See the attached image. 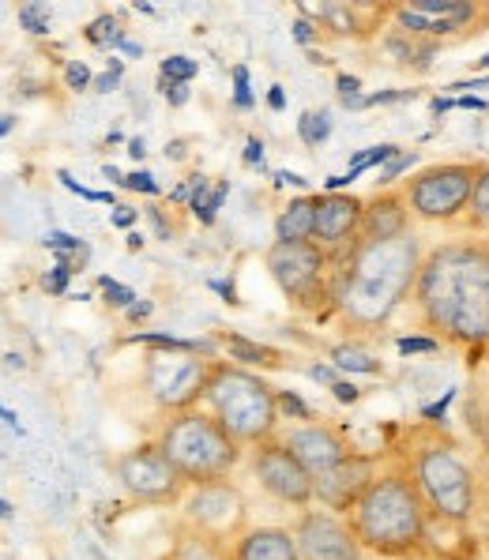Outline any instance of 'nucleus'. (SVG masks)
<instances>
[{"mask_svg": "<svg viewBox=\"0 0 489 560\" xmlns=\"http://www.w3.org/2000/svg\"><path fill=\"white\" fill-rule=\"evenodd\" d=\"M418 308L426 324L456 342L489 339V253L449 245L433 253L418 275Z\"/></svg>", "mask_w": 489, "mask_h": 560, "instance_id": "f257e3e1", "label": "nucleus"}, {"mask_svg": "<svg viewBox=\"0 0 489 560\" xmlns=\"http://www.w3.org/2000/svg\"><path fill=\"white\" fill-rule=\"evenodd\" d=\"M418 275H422V260H418L415 237L362 241L339 282V308L354 324H384L407 298V290L418 287Z\"/></svg>", "mask_w": 489, "mask_h": 560, "instance_id": "f03ea898", "label": "nucleus"}, {"mask_svg": "<svg viewBox=\"0 0 489 560\" xmlns=\"http://www.w3.org/2000/svg\"><path fill=\"white\" fill-rule=\"evenodd\" d=\"M426 501L415 481L399 474H384L365 489V497L350 512V530L358 534L362 549L381 557H403L422 546L426 538Z\"/></svg>", "mask_w": 489, "mask_h": 560, "instance_id": "7ed1b4c3", "label": "nucleus"}, {"mask_svg": "<svg viewBox=\"0 0 489 560\" xmlns=\"http://www.w3.org/2000/svg\"><path fill=\"white\" fill-rule=\"evenodd\" d=\"M237 444L226 429L214 418L200 410H185L162 429L159 436V452L170 459V467L182 474L193 486H211V481H222L237 463Z\"/></svg>", "mask_w": 489, "mask_h": 560, "instance_id": "20e7f679", "label": "nucleus"}, {"mask_svg": "<svg viewBox=\"0 0 489 560\" xmlns=\"http://www.w3.org/2000/svg\"><path fill=\"white\" fill-rule=\"evenodd\" d=\"M203 399L211 407V418L237 444H268L271 429L279 421V395L260 376L222 365L214 369V381Z\"/></svg>", "mask_w": 489, "mask_h": 560, "instance_id": "39448f33", "label": "nucleus"}, {"mask_svg": "<svg viewBox=\"0 0 489 560\" xmlns=\"http://www.w3.org/2000/svg\"><path fill=\"white\" fill-rule=\"evenodd\" d=\"M415 486L426 508L449 523H467L475 515V474L452 447L429 444L415 459Z\"/></svg>", "mask_w": 489, "mask_h": 560, "instance_id": "423d86ee", "label": "nucleus"}, {"mask_svg": "<svg viewBox=\"0 0 489 560\" xmlns=\"http://www.w3.org/2000/svg\"><path fill=\"white\" fill-rule=\"evenodd\" d=\"M214 369L196 358V350H159L148 358V392L159 407L185 410L208 395Z\"/></svg>", "mask_w": 489, "mask_h": 560, "instance_id": "0eeeda50", "label": "nucleus"}, {"mask_svg": "<svg viewBox=\"0 0 489 560\" xmlns=\"http://www.w3.org/2000/svg\"><path fill=\"white\" fill-rule=\"evenodd\" d=\"M117 481L125 486L128 497L143 504H170L182 497V486L185 478L170 467V459L154 447H136L117 459Z\"/></svg>", "mask_w": 489, "mask_h": 560, "instance_id": "6e6552de", "label": "nucleus"}, {"mask_svg": "<svg viewBox=\"0 0 489 560\" xmlns=\"http://www.w3.org/2000/svg\"><path fill=\"white\" fill-rule=\"evenodd\" d=\"M478 185V174L470 166H436L426 170L422 177L410 185V207L422 219H452L470 203Z\"/></svg>", "mask_w": 489, "mask_h": 560, "instance_id": "1a4fd4ad", "label": "nucleus"}, {"mask_svg": "<svg viewBox=\"0 0 489 560\" xmlns=\"http://www.w3.org/2000/svg\"><path fill=\"white\" fill-rule=\"evenodd\" d=\"M253 474L276 501L302 508L316 497V481L302 463L290 455L287 444H256L253 452Z\"/></svg>", "mask_w": 489, "mask_h": 560, "instance_id": "9d476101", "label": "nucleus"}, {"mask_svg": "<svg viewBox=\"0 0 489 560\" xmlns=\"http://www.w3.org/2000/svg\"><path fill=\"white\" fill-rule=\"evenodd\" d=\"M302 560H362V541L331 512H305L294 527Z\"/></svg>", "mask_w": 489, "mask_h": 560, "instance_id": "9b49d317", "label": "nucleus"}, {"mask_svg": "<svg viewBox=\"0 0 489 560\" xmlns=\"http://www.w3.org/2000/svg\"><path fill=\"white\" fill-rule=\"evenodd\" d=\"M268 271L282 287V294L308 305L324 279V253L313 241L308 245H282V241H276L268 248Z\"/></svg>", "mask_w": 489, "mask_h": 560, "instance_id": "f8f14e48", "label": "nucleus"}, {"mask_svg": "<svg viewBox=\"0 0 489 560\" xmlns=\"http://www.w3.org/2000/svg\"><path fill=\"white\" fill-rule=\"evenodd\" d=\"M316 481V501L324 508H331V512H354L358 501L365 497V489L373 486V463L365 459V455H350V459H342L339 467H331L328 474H321Z\"/></svg>", "mask_w": 489, "mask_h": 560, "instance_id": "ddd939ff", "label": "nucleus"}, {"mask_svg": "<svg viewBox=\"0 0 489 560\" xmlns=\"http://www.w3.org/2000/svg\"><path fill=\"white\" fill-rule=\"evenodd\" d=\"M185 512L200 530L222 534L245 515V501L230 481H211V486H196V493L188 497Z\"/></svg>", "mask_w": 489, "mask_h": 560, "instance_id": "4468645a", "label": "nucleus"}, {"mask_svg": "<svg viewBox=\"0 0 489 560\" xmlns=\"http://www.w3.org/2000/svg\"><path fill=\"white\" fill-rule=\"evenodd\" d=\"M282 444L290 447V455H294L313 478H321V474H328L331 467H339L342 459L354 455L347 444H342V436L336 429H328V425H302V429H294Z\"/></svg>", "mask_w": 489, "mask_h": 560, "instance_id": "2eb2a0df", "label": "nucleus"}, {"mask_svg": "<svg viewBox=\"0 0 489 560\" xmlns=\"http://www.w3.org/2000/svg\"><path fill=\"white\" fill-rule=\"evenodd\" d=\"M365 207L354 196H339L328 192L316 200V241L321 245H342L358 226H362Z\"/></svg>", "mask_w": 489, "mask_h": 560, "instance_id": "dca6fc26", "label": "nucleus"}, {"mask_svg": "<svg viewBox=\"0 0 489 560\" xmlns=\"http://www.w3.org/2000/svg\"><path fill=\"white\" fill-rule=\"evenodd\" d=\"M234 560H302V553H298V541L290 530L256 527L242 534V541L234 546Z\"/></svg>", "mask_w": 489, "mask_h": 560, "instance_id": "f3484780", "label": "nucleus"}, {"mask_svg": "<svg viewBox=\"0 0 489 560\" xmlns=\"http://www.w3.org/2000/svg\"><path fill=\"white\" fill-rule=\"evenodd\" d=\"M362 226H365V241H392L403 237V226H407V211H403L399 196H381L365 207L362 214Z\"/></svg>", "mask_w": 489, "mask_h": 560, "instance_id": "a211bd4d", "label": "nucleus"}, {"mask_svg": "<svg viewBox=\"0 0 489 560\" xmlns=\"http://www.w3.org/2000/svg\"><path fill=\"white\" fill-rule=\"evenodd\" d=\"M276 237L282 245H308L316 241V200H294L276 219Z\"/></svg>", "mask_w": 489, "mask_h": 560, "instance_id": "6ab92c4d", "label": "nucleus"}, {"mask_svg": "<svg viewBox=\"0 0 489 560\" xmlns=\"http://www.w3.org/2000/svg\"><path fill=\"white\" fill-rule=\"evenodd\" d=\"M399 154V148H392V143H381V148H369L362 154H354V162H350V170L342 174V188L350 185V180H358V174H365L369 166H388L392 159Z\"/></svg>", "mask_w": 489, "mask_h": 560, "instance_id": "aec40b11", "label": "nucleus"}, {"mask_svg": "<svg viewBox=\"0 0 489 560\" xmlns=\"http://www.w3.org/2000/svg\"><path fill=\"white\" fill-rule=\"evenodd\" d=\"M331 361L342 369V373H381V361H376L373 354H365V350L358 347H336L331 350Z\"/></svg>", "mask_w": 489, "mask_h": 560, "instance_id": "412c9836", "label": "nucleus"}, {"mask_svg": "<svg viewBox=\"0 0 489 560\" xmlns=\"http://www.w3.org/2000/svg\"><path fill=\"white\" fill-rule=\"evenodd\" d=\"M226 350H230V358H234V361H260V365H279L271 350L256 347V342L237 339V335H234V339H226Z\"/></svg>", "mask_w": 489, "mask_h": 560, "instance_id": "4be33fe9", "label": "nucleus"}, {"mask_svg": "<svg viewBox=\"0 0 489 560\" xmlns=\"http://www.w3.org/2000/svg\"><path fill=\"white\" fill-rule=\"evenodd\" d=\"M298 132H302V140L308 143V148H316V143L328 140L331 120H328V114H305L302 120H298Z\"/></svg>", "mask_w": 489, "mask_h": 560, "instance_id": "5701e85b", "label": "nucleus"}, {"mask_svg": "<svg viewBox=\"0 0 489 560\" xmlns=\"http://www.w3.org/2000/svg\"><path fill=\"white\" fill-rule=\"evenodd\" d=\"M196 72H200V65H196V60H188V57L162 60V80H166V83H188Z\"/></svg>", "mask_w": 489, "mask_h": 560, "instance_id": "b1692460", "label": "nucleus"}, {"mask_svg": "<svg viewBox=\"0 0 489 560\" xmlns=\"http://www.w3.org/2000/svg\"><path fill=\"white\" fill-rule=\"evenodd\" d=\"M470 214H475V222L489 226V170H482V174H478L475 196H470Z\"/></svg>", "mask_w": 489, "mask_h": 560, "instance_id": "393cba45", "label": "nucleus"}, {"mask_svg": "<svg viewBox=\"0 0 489 560\" xmlns=\"http://www.w3.org/2000/svg\"><path fill=\"white\" fill-rule=\"evenodd\" d=\"M117 23L109 20V15H102V20H94L91 23V31H88V38L94 42V46H121V31H114Z\"/></svg>", "mask_w": 489, "mask_h": 560, "instance_id": "a878e982", "label": "nucleus"}, {"mask_svg": "<svg viewBox=\"0 0 489 560\" xmlns=\"http://www.w3.org/2000/svg\"><path fill=\"white\" fill-rule=\"evenodd\" d=\"M20 23L31 34H49V12L42 4H23L20 8Z\"/></svg>", "mask_w": 489, "mask_h": 560, "instance_id": "bb28decb", "label": "nucleus"}, {"mask_svg": "<svg viewBox=\"0 0 489 560\" xmlns=\"http://www.w3.org/2000/svg\"><path fill=\"white\" fill-rule=\"evenodd\" d=\"M226 192H230V185H219V188H214V192L203 196V200L193 207L196 219H200V222H211V219H214V211H219L222 200H226Z\"/></svg>", "mask_w": 489, "mask_h": 560, "instance_id": "cd10ccee", "label": "nucleus"}, {"mask_svg": "<svg viewBox=\"0 0 489 560\" xmlns=\"http://www.w3.org/2000/svg\"><path fill=\"white\" fill-rule=\"evenodd\" d=\"M98 287H102V294L109 298V305H117V308H132V301L136 294L128 287H121V282H114V279H98Z\"/></svg>", "mask_w": 489, "mask_h": 560, "instance_id": "c85d7f7f", "label": "nucleus"}, {"mask_svg": "<svg viewBox=\"0 0 489 560\" xmlns=\"http://www.w3.org/2000/svg\"><path fill=\"white\" fill-rule=\"evenodd\" d=\"M415 162H418V154H415V151H399L396 159H392L388 166L381 170V185H388V180H396L399 174H407V170L415 166Z\"/></svg>", "mask_w": 489, "mask_h": 560, "instance_id": "c756f323", "label": "nucleus"}, {"mask_svg": "<svg viewBox=\"0 0 489 560\" xmlns=\"http://www.w3.org/2000/svg\"><path fill=\"white\" fill-rule=\"evenodd\" d=\"M65 80H68V88H72V91H83L91 83V68L83 65V60H68Z\"/></svg>", "mask_w": 489, "mask_h": 560, "instance_id": "7c9ffc66", "label": "nucleus"}, {"mask_svg": "<svg viewBox=\"0 0 489 560\" xmlns=\"http://www.w3.org/2000/svg\"><path fill=\"white\" fill-rule=\"evenodd\" d=\"M234 98H237V106H242V109L253 106V91H248V68L245 65L234 68Z\"/></svg>", "mask_w": 489, "mask_h": 560, "instance_id": "2f4dec72", "label": "nucleus"}, {"mask_svg": "<svg viewBox=\"0 0 489 560\" xmlns=\"http://www.w3.org/2000/svg\"><path fill=\"white\" fill-rule=\"evenodd\" d=\"M42 287L49 290V294H65V287H68V264H57L54 271L42 279Z\"/></svg>", "mask_w": 489, "mask_h": 560, "instance_id": "473e14b6", "label": "nucleus"}, {"mask_svg": "<svg viewBox=\"0 0 489 560\" xmlns=\"http://www.w3.org/2000/svg\"><path fill=\"white\" fill-rule=\"evenodd\" d=\"M121 72H125L121 60H114V68H109L106 75H98V80H94V91H98V94H109V91L117 88V80H121Z\"/></svg>", "mask_w": 489, "mask_h": 560, "instance_id": "72a5a7b5", "label": "nucleus"}, {"mask_svg": "<svg viewBox=\"0 0 489 560\" xmlns=\"http://www.w3.org/2000/svg\"><path fill=\"white\" fill-rule=\"evenodd\" d=\"M279 410L294 413V418H308V407H305L302 399H298L294 392H279Z\"/></svg>", "mask_w": 489, "mask_h": 560, "instance_id": "f704fd0d", "label": "nucleus"}, {"mask_svg": "<svg viewBox=\"0 0 489 560\" xmlns=\"http://www.w3.org/2000/svg\"><path fill=\"white\" fill-rule=\"evenodd\" d=\"M433 339H399V354H433Z\"/></svg>", "mask_w": 489, "mask_h": 560, "instance_id": "c9c22d12", "label": "nucleus"}, {"mask_svg": "<svg viewBox=\"0 0 489 560\" xmlns=\"http://www.w3.org/2000/svg\"><path fill=\"white\" fill-rule=\"evenodd\" d=\"M125 185H128V188H136V192H151V196L159 192L154 177H151V174H143V170H140V174H128V177H125Z\"/></svg>", "mask_w": 489, "mask_h": 560, "instance_id": "e433bc0d", "label": "nucleus"}, {"mask_svg": "<svg viewBox=\"0 0 489 560\" xmlns=\"http://www.w3.org/2000/svg\"><path fill=\"white\" fill-rule=\"evenodd\" d=\"M46 245H49V248H57V253H68V248H80V253H83V245H80V241H75V237H68V234H57V230L46 237Z\"/></svg>", "mask_w": 489, "mask_h": 560, "instance_id": "4c0bfd02", "label": "nucleus"}, {"mask_svg": "<svg viewBox=\"0 0 489 560\" xmlns=\"http://www.w3.org/2000/svg\"><path fill=\"white\" fill-rule=\"evenodd\" d=\"M166 98L174 102V106H185V102H188V83H166Z\"/></svg>", "mask_w": 489, "mask_h": 560, "instance_id": "58836bf2", "label": "nucleus"}, {"mask_svg": "<svg viewBox=\"0 0 489 560\" xmlns=\"http://www.w3.org/2000/svg\"><path fill=\"white\" fill-rule=\"evenodd\" d=\"M245 162H248V166H264V143H260V140H248Z\"/></svg>", "mask_w": 489, "mask_h": 560, "instance_id": "ea45409f", "label": "nucleus"}, {"mask_svg": "<svg viewBox=\"0 0 489 560\" xmlns=\"http://www.w3.org/2000/svg\"><path fill=\"white\" fill-rule=\"evenodd\" d=\"M331 392H336V399H339V402H354V399H358V387H354V384H347V381H339L336 387H331Z\"/></svg>", "mask_w": 489, "mask_h": 560, "instance_id": "a19ab883", "label": "nucleus"}, {"mask_svg": "<svg viewBox=\"0 0 489 560\" xmlns=\"http://www.w3.org/2000/svg\"><path fill=\"white\" fill-rule=\"evenodd\" d=\"M308 376H313V381H321V384H331V387L339 384V381H336V373H331L328 365H313V369H308Z\"/></svg>", "mask_w": 489, "mask_h": 560, "instance_id": "79ce46f5", "label": "nucleus"}, {"mask_svg": "<svg viewBox=\"0 0 489 560\" xmlns=\"http://www.w3.org/2000/svg\"><path fill=\"white\" fill-rule=\"evenodd\" d=\"M136 222V211L132 207H117V214H114V226H121V230H128Z\"/></svg>", "mask_w": 489, "mask_h": 560, "instance_id": "37998d69", "label": "nucleus"}, {"mask_svg": "<svg viewBox=\"0 0 489 560\" xmlns=\"http://www.w3.org/2000/svg\"><path fill=\"white\" fill-rule=\"evenodd\" d=\"M294 38L302 42V46H305V42H313V23L298 20V23H294Z\"/></svg>", "mask_w": 489, "mask_h": 560, "instance_id": "c03bdc74", "label": "nucleus"}, {"mask_svg": "<svg viewBox=\"0 0 489 560\" xmlns=\"http://www.w3.org/2000/svg\"><path fill=\"white\" fill-rule=\"evenodd\" d=\"M276 180H279V185H298V188H302V185H308L305 177H298V174H287V170H279V174H276Z\"/></svg>", "mask_w": 489, "mask_h": 560, "instance_id": "a18cd8bd", "label": "nucleus"}, {"mask_svg": "<svg viewBox=\"0 0 489 560\" xmlns=\"http://www.w3.org/2000/svg\"><path fill=\"white\" fill-rule=\"evenodd\" d=\"M478 436H482V447L489 452V407H486V413H482V421H478Z\"/></svg>", "mask_w": 489, "mask_h": 560, "instance_id": "49530a36", "label": "nucleus"}, {"mask_svg": "<svg viewBox=\"0 0 489 560\" xmlns=\"http://www.w3.org/2000/svg\"><path fill=\"white\" fill-rule=\"evenodd\" d=\"M268 106H271V109H282V106H287V98H282V88H271Z\"/></svg>", "mask_w": 489, "mask_h": 560, "instance_id": "de8ad7c7", "label": "nucleus"}, {"mask_svg": "<svg viewBox=\"0 0 489 560\" xmlns=\"http://www.w3.org/2000/svg\"><path fill=\"white\" fill-rule=\"evenodd\" d=\"M151 313V305H148V301H140V305H132V308H128V316H132V320H140V316H148Z\"/></svg>", "mask_w": 489, "mask_h": 560, "instance_id": "09e8293b", "label": "nucleus"}, {"mask_svg": "<svg viewBox=\"0 0 489 560\" xmlns=\"http://www.w3.org/2000/svg\"><path fill=\"white\" fill-rule=\"evenodd\" d=\"M456 106H463V109H486V102L482 98H456Z\"/></svg>", "mask_w": 489, "mask_h": 560, "instance_id": "8fccbe9b", "label": "nucleus"}, {"mask_svg": "<svg viewBox=\"0 0 489 560\" xmlns=\"http://www.w3.org/2000/svg\"><path fill=\"white\" fill-rule=\"evenodd\" d=\"M121 49H125L128 57H140V54H143V46H140V42H121Z\"/></svg>", "mask_w": 489, "mask_h": 560, "instance_id": "3c124183", "label": "nucleus"}, {"mask_svg": "<svg viewBox=\"0 0 489 560\" xmlns=\"http://www.w3.org/2000/svg\"><path fill=\"white\" fill-rule=\"evenodd\" d=\"M128 154H132V159H143V140H128Z\"/></svg>", "mask_w": 489, "mask_h": 560, "instance_id": "603ef678", "label": "nucleus"}, {"mask_svg": "<svg viewBox=\"0 0 489 560\" xmlns=\"http://www.w3.org/2000/svg\"><path fill=\"white\" fill-rule=\"evenodd\" d=\"M12 128H15V117H12V114H8L4 120H0V132H4V136H8V132H12Z\"/></svg>", "mask_w": 489, "mask_h": 560, "instance_id": "864d4df0", "label": "nucleus"}, {"mask_svg": "<svg viewBox=\"0 0 489 560\" xmlns=\"http://www.w3.org/2000/svg\"><path fill=\"white\" fill-rule=\"evenodd\" d=\"M128 248H143V237L140 234H128Z\"/></svg>", "mask_w": 489, "mask_h": 560, "instance_id": "5fc2aeb1", "label": "nucleus"}]
</instances>
